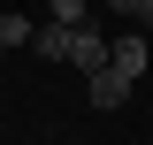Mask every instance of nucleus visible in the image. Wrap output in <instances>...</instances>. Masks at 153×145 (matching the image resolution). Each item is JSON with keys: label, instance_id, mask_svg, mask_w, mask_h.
<instances>
[{"label": "nucleus", "instance_id": "nucleus-1", "mask_svg": "<svg viewBox=\"0 0 153 145\" xmlns=\"http://www.w3.org/2000/svg\"><path fill=\"white\" fill-rule=\"evenodd\" d=\"M130 84H138V76H123L115 61H107V69H92V107H123V99H130Z\"/></svg>", "mask_w": 153, "mask_h": 145}, {"label": "nucleus", "instance_id": "nucleus-2", "mask_svg": "<svg viewBox=\"0 0 153 145\" xmlns=\"http://www.w3.org/2000/svg\"><path fill=\"white\" fill-rule=\"evenodd\" d=\"M31 46H38L46 61H69V46H76V23H38V31H31Z\"/></svg>", "mask_w": 153, "mask_h": 145}, {"label": "nucleus", "instance_id": "nucleus-3", "mask_svg": "<svg viewBox=\"0 0 153 145\" xmlns=\"http://www.w3.org/2000/svg\"><path fill=\"white\" fill-rule=\"evenodd\" d=\"M107 54H115L107 38H92L84 23H76V46H69V61H76V69H84V76H92V69H107Z\"/></svg>", "mask_w": 153, "mask_h": 145}, {"label": "nucleus", "instance_id": "nucleus-4", "mask_svg": "<svg viewBox=\"0 0 153 145\" xmlns=\"http://www.w3.org/2000/svg\"><path fill=\"white\" fill-rule=\"evenodd\" d=\"M115 69H123V76H146V31H130V38H115Z\"/></svg>", "mask_w": 153, "mask_h": 145}, {"label": "nucleus", "instance_id": "nucleus-5", "mask_svg": "<svg viewBox=\"0 0 153 145\" xmlns=\"http://www.w3.org/2000/svg\"><path fill=\"white\" fill-rule=\"evenodd\" d=\"M31 31H38V23H23V16H0V46H31Z\"/></svg>", "mask_w": 153, "mask_h": 145}, {"label": "nucleus", "instance_id": "nucleus-6", "mask_svg": "<svg viewBox=\"0 0 153 145\" xmlns=\"http://www.w3.org/2000/svg\"><path fill=\"white\" fill-rule=\"evenodd\" d=\"M46 23H84V0H54V16Z\"/></svg>", "mask_w": 153, "mask_h": 145}, {"label": "nucleus", "instance_id": "nucleus-7", "mask_svg": "<svg viewBox=\"0 0 153 145\" xmlns=\"http://www.w3.org/2000/svg\"><path fill=\"white\" fill-rule=\"evenodd\" d=\"M130 23H138V31H153V0H130Z\"/></svg>", "mask_w": 153, "mask_h": 145}, {"label": "nucleus", "instance_id": "nucleus-8", "mask_svg": "<svg viewBox=\"0 0 153 145\" xmlns=\"http://www.w3.org/2000/svg\"><path fill=\"white\" fill-rule=\"evenodd\" d=\"M107 8H123V16H130V0H107Z\"/></svg>", "mask_w": 153, "mask_h": 145}, {"label": "nucleus", "instance_id": "nucleus-9", "mask_svg": "<svg viewBox=\"0 0 153 145\" xmlns=\"http://www.w3.org/2000/svg\"><path fill=\"white\" fill-rule=\"evenodd\" d=\"M0 54H8V46H0Z\"/></svg>", "mask_w": 153, "mask_h": 145}]
</instances>
